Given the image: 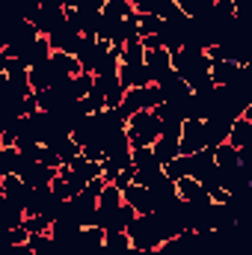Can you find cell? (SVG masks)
<instances>
[{
  "instance_id": "cell-22",
  "label": "cell",
  "mask_w": 252,
  "mask_h": 255,
  "mask_svg": "<svg viewBox=\"0 0 252 255\" xmlns=\"http://www.w3.org/2000/svg\"><path fill=\"white\" fill-rule=\"evenodd\" d=\"M130 250L125 232H104V244H101V255H125Z\"/></svg>"
},
{
  "instance_id": "cell-31",
  "label": "cell",
  "mask_w": 252,
  "mask_h": 255,
  "mask_svg": "<svg viewBox=\"0 0 252 255\" xmlns=\"http://www.w3.org/2000/svg\"><path fill=\"white\" fill-rule=\"evenodd\" d=\"M21 229H24L27 235H42V232L51 229V220H48L45 214H27V217L21 220Z\"/></svg>"
},
{
  "instance_id": "cell-9",
  "label": "cell",
  "mask_w": 252,
  "mask_h": 255,
  "mask_svg": "<svg viewBox=\"0 0 252 255\" xmlns=\"http://www.w3.org/2000/svg\"><path fill=\"white\" fill-rule=\"evenodd\" d=\"M157 253L160 255H202L196 250V235H193V232H181V235L163 241V244L157 247Z\"/></svg>"
},
{
  "instance_id": "cell-32",
  "label": "cell",
  "mask_w": 252,
  "mask_h": 255,
  "mask_svg": "<svg viewBox=\"0 0 252 255\" xmlns=\"http://www.w3.org/2000/svg\"><path fill=\"white\" fill-rule=\"evenodd\" d=\"M163 175H166V178H172V181H178V178H184V175H190L187 154H178L175 160H169V163H163Z\"/></svg>"
},
{
  "instance_id": "cell-1",
  "label": "cell",
  "mask_w": 252,
  "mask_h": 255,
  "mask_svg": "<svg viewBox=\"0 0 252 255\" xmlns=\"http://www.w3.org/2000/svg\"><path fill=\"white\" fill-rule=\"evenodd\" d=\"M125 235H127V241H130V247L139 250V253H145V250H157V247L163 244V238H160V226H157V217H154V214H136V217L127 223Z\"/></svg>"
},
{
  "instance_id": "cell-40",
  "label": "cell",
  "mask_w": 252,
  "mask_h": 255,
  "mask_svg": "<svg viewBox=\"0 0 252 255\" xmlns=\"http://www.w3.org/2000/svg\"><path fill=\"white\" fill-rule=\"evenodd\" d=\"M6 63H9V60H6V57H3V51H0V74L6 71Z\"/></svg>"
},
{
  "instance_id": "cell-2",
  "label": "cell",
  "mask_w": 252,
  "mask_h": 255,
  "mask_svg": "<svg viewBox=\"0 0 252 255\" xmlns=\"http://www.w3.org/2000/svg\"><path fill=\"white\" fill-rule=\"evenodd\" d=\"M125 136L130 148H145L160 136V119L154 116V110H139L125 122Z\"/></svg>"
},
{
  "instance_id": "cell-27",
  "label": "cell",
  "mask_w": 252,
  "mask_h": 255,
  "mask_svg": "<svg viewBox=\"0 0 252 255\" xmlns=\"http://www.w3.org/2000/svg\"><path fill=\"white\" fill-rule=\"evenodd\" d=\"M214 163H217V169H232V166H238V163H241L238 148H232L229 142H220V145L214 148Z\"/></svg>"
},
{
  "instance_id": "cell-19",
  "label": "cell",
  "mask_w": 252,
  "mask_h": 255,
  "mask_svg": "<svg viewBox=\"0 0 252 255\" xmlns=\"http://www.w3.org/2000/svg\"><path fill=\"white\" fill-rule=\"evenodd\" d=\"M83 184H89V181H95V178H101V163H95V160H86L83 154H77L71 163H65Z\"/></svg>"
},
{
  "instance_id": "cell-29",
  "label": "cell",
  "mask_w": 252,
  "mask_h": 255,
  "mask_svg": "<svg viewBox=\"0 0 252 255\" xmlns=\"http://www.w3.org/2000/svg\"><path fill=\"white\" fill-rule=\"evenodd\" d=\"M119 51H122V48H110L107 54H101V60H98V65H95L92 74H107V77H113V74L119 71Z\"/></svg>"
},
{
  "instance_id": "cell-15",
  "label": "cell",
  "mask_w": 252,
  "mask_h": 255,
  "mask_svg": "<svg viewBox=\"0 0 252 255\" xmlns=\"http://www.w3.org/2000/svg\"><path fill=\"white\" fill-rule=\"evenodd\" d=\"M226 142L232 145V148H250L252 145V119L247 116H241V119H235L232 128H229V136H226Z\"/></svg>"
},
{
  "instance_id": "cell-43",
  "label": "cell",
  "mask_w": 252,
  "mask_h": 255,
  "mask_svg": "<svg viewBox=\"0 0 252 255\" xmlns=\"http://www.w3.org/2000/svg\"><path fill=\"white\" fill-rule=\"evenodd\" d=\"M205 3H214V0H205Z\"/></svg>"
},
{
  "instance_id": "cell-37",
  "label": "cell",
  "mask_w": 252,
  "mask_h": 255,
  "mask_svg": "<svg viewBox=\"0 0 252 255\" xmlns=\"http://www.w3.org/2000/svg\"><path fill=\"white\" fill-rule=\"evenodd\" d=\"M0 255H33V250H30L27 244H15V247H6V250H0Z\"/></svg>"
},
{
  "instance_id": "cell-4",
  "label": "cell",
  "mask_w": 252,
  "mask_h": 255,
  "mask_svg": "<svg viewBox=\"0 0 252 255\" xmlns=\"http://www.w3.org/2000/svg\"><path fill=\"white\" fill-rule=\"evenodd\" d=\"M0 36H3L6 48H24V45H30L39 33H36V27H33L30 21L18 18V21H9V24H0Z\"/></svg>"
},
{
  "instance_id": "cell-38",
  "label": "cell",
  "mask_w": 252,
  "mask_h": 255,
  "mask_svg": "<svg viewBox=\"0 0 252 255\" xmlns=\"http://www.w3.org/2000/svg\"><path fill=\"white\" fill-rule=\"evenodd\" d=\"M229 3H232V6H235V12H241V9H244V6H247V0H229Z\"/></svg>"
},
{
  "instance_id": "cell-35",
  "label": "cell",
  "mask_w": 252,
  "mask_h": 255,
  "mask_svg": "<svg viewBox=\"0 0 252 255\" xmlns=\"http://www.w3.org/2000/svg\"><path fill=\"white\" fill-rule=\"evenodd\" d=\"M157 104H163V92H160L157 83H148V86H145V107L154 110Z\"/></svg>"
},
{
  "instance_id": "cell-26",
  "label": "cell",
  "mask_w": 252,
  "mask_h": 255,
  "mask_svg": "<svg viewBox=\"0 0 252 255\" xmlns=\"http://www.w3.org/2000/svg\"><path fill=\"white\" fill-rule=\"evenodd\" d=\"M48 63L54 65V71L60 74V80L63 77H74V74H80V65L74 57H68V54H51V60Z\"/></svg>"
},
{
  "instance_id": "cell-8",
  "label": "cell",
  "mask_w": 252,
  "mask_h": 255,
  "mask_svg": "<svg viewBox=\"0 0 252 255\" xmlns=\"http://www.w3.org/2000/svg\"><path fill=\"white\" fill-rule=\"evenodd\" d=\"M175 193H178V199L187 202V205H211V196L205 193V187H202L196 178H190V175H184V178L175 181Z\"/></svg>"
},
{
  "instance_id": "cell-24",
  "label": "cell",
  "mask_w": 252,
  "mask_h": 255,
  "mask_svg": "<svg viewBox=\"0 0 252 255\" xmlns=\"http://www.w3.org/2000/svg\"><path fill=\"white\" fill-rule=\"evenodd\" d=\"M130 15H133V6L127 0H107L101 6V18H107V21H125Z\"/></svg>"
},
{
  "instance_id": "cell-11",
  "label": "cell",
  "mask_w": 252,
  "mask_h": 255,
  "mask_svg": "<svg viewBox=\"0 0 252 255\" xmlns=\"http://www.w3.org/2000/svg\"><path fill=\"white\" fill-rule=\"evenodd\" d=\"M122 202H125L127 208H133V214H154V205H151L148 187L127 184L125 190H122Z\"/></svg>"
},
{
  "instance_id": "cell-25",
  "label": "cell",
  "mask_w": 252,
  "mask_h": 255,
  "mask_svg": "<svg viewBox=\"0 0 252 255\" xmlns=\"http://www.w3.org/2000/svg\"><path fill=\"white\" fill-rule=\"evenodd\" d=\"M145 60V48L139 45V39H130L122 45V51H119V63L122 65H142Z\"/></svg>"
},
{
  "instance_id": "cell-10",
  "label": "cell",
  "mask_w": 252,
  "mask_h": 255,
  "mask_svg": "<svg viewBox=\"0 0 252 255\" xmlns=\"http://www.w3.org/2000/svg\"><path fill=\"white\" fill-rule=\"evenodd\" d=\"M18 178H21L30 190H36V187H51V181L57 178V169H54V166H45V163H30Z\"/></svg>"
},
{
  "instance_id": "cell-20",
  "label": "cell",
  "mask_w": 252,
  "mask_h": 255,
  "mask_svg": "<svg viewBox=\"0 0 252 255\" xmlns=\"http://www.w3.org/2000/svg\"><path fill=\"white\" fill-rule=\"evenodd\" d=\"M229 128L232 122H226V119H205V139H208V148H217L220 142H226V136H229Z\"/></svg>"
},
{
  "instance_id": "cell-36",
  "label": "cell",
  "mask_w": 252,
  "mask_h": 255,
  "mask_svg": "<svg viewBox=\"0 0 252 255\" xmlns=\"http://www.w3.org/2000/svg\"><path fill=\"white\" fill-rule=\"evenodd\" d=\"M36 163H45V166H54V169H60L63 163H60V157H57V151H51L48 145H42V151H39V160Z\"/></svg>"
},
{
  "instance_id": "cell-7",
  "label": "cell",
  "mask_w": 252,
  "mask_h": 255,
  "mask_svg": "<svg viewBox=\"0 0 252 255\" xmlns=\"http://www.w3.org/2000/svg\"><path fill=\"white\" fill-rule=\"evenodd\" d=\"M92 89H98V92L104 95L107 107H119V101H122V95H125V89H122V83H119L116 74H113V77H107V74H92Z\"/></svg>"
},
{
  "instance_id": "cell-42",
  "label": "cell",
  "mask_w": 252,
  "mask_h": 255,
  "mask_svg": "<svg viewBox=\"0 0 252 255\" xmlns=\"http://www.w3.org/2000/svg\"><path fill=\"white\" fill-rule=\"evenodd\" d=\"M3 48H6V42H3V36H0V51H3Z\"/></svg>"
},
{
  "instance_id": "cell-3",
  "label": "cell",
  "mask_w": 252,
  "mask_h": 255,
  "mask_svg": "<svg viewBox=\"0 0 252 255\" xmlns=\"http://www.w3.org/2000/svg\"><path fill=\"white\" fill-rule=\"evenodd\" d=\"M208 148V139H205V122L199 119H184L181 125V136H178V154H196Z\"/></svg>"
},
{
  "instance_id": "cell-12",
  "label": "cell",
  "mask_w": 252,
  "mask_h": 255,
  "mask_svg": "<svg viewBox=\"0 0 252 255\" xmlns=\"http://www.w3.org/2000/svg\"><path fill=\"white\" fill-rule=\"evenodd\" d=\"M27 80H30V89H33V92H42V89H51V86L60 80V74L54 71L51 63H42V65L27 68Z\"/></svg>"
},
{
  "instance_id": "cell-34",
  "label": "cell",
  "mask_w": 252,
  "mask_h": 255,
  "mask_svg": "<svg viewBox=\"0 0 252 255\" xmlns=\"http://www.w3.org/2000/svg\"><path fill=\"white\" fill-rule=\"evenodd\" d=\"M127 3L133 6V12H151V15H157L166 0H127Z\"/></svg>"
},
{
  "instance_id": "cell-18",
  "label": "cell",
  "mask_w": 252,
  "mask_h": 255,
  "mask_svg": "<svg viewBox=\"0 0 252 255\" xmlns=\"http://www.w3.org/2000/svg\"><path fill=\"white\" fill-rule=\"evenodd\" d=\"M3 196L21 208H27V199H30V187L18 178V175H3Z\"/></svg>"
},
{
  "instance_id": "cell-28",
  "label": "cell",
  "mask_w": 252,
  "mask_h": 255,
  "mask_svg": "<svg viewBox=\"0 0 252 255\" xmlns=\"http://www.w3.org/2000/svg\"><path fill=\"white\" fill-rule=\"evenodd\" d=\"M136 27H139V36H157L163 30V21L151 12H136Z\"/></svg>"
},
{
  "instance_id": "cell-13",
  "label": "cell",
  "mask_w": 252,
  "mask_h": 255,
  "mask_svg": "<svg viewBox=\"0 0 252 255\" xmlns=\"http://www.w3.org/2000/svg\"><path fill=\"white\" fill-rule=\"evenodd\" d=\"M241 68H244V65L232 63V60H211L208 74H211L214 86H229V83H235V77L241 74Z\"/></svg>"
},
{
  "instance_id": "cell-44",
  "label": "cell",
  "mask_w": 252,
  "mask_h": 255,
  "mask_svg": "<svg viewBox=\"0 0 252 255\" xmlns=\"http://www.w3.org/2000/svg\"><path fill=\"white\" fill-rule=\"evenodd\" d=\"M60 3H63V0H60Z\"/></svg>"
},
{
  "instance_id": "cell-23",
  "label": "cell",
  "mask_w": 252,
  "mask_h": 255,
  "mask_svg": "<svg viewBox=\"0 0 252 255\" xmlns=\"http://www.w3.org/2000/svg\"><path fill=\"white\" fill-rule=\"evenodd\" d=\"M27 247L33 250V255H60L57 241H54L48 232H42V235H27Z\"/></svg>"
},
{
  "instance_id": "cell-14",
  "label": "cell",
  "mask_w": 252,
  "mask_h": 255,
  "mask_svg": "<svg viewBox=\"0 0 252 255\" xmlns=\"http://www.w3.org/2000/svg\"><path fill=\"white\" fill-rule=\"evenodd\" d=\"M116 77H119L122 89H142V86H148V83H151V80H148L145 65H122V63H119Z\"/></svg>"
},
{
  "instance_id": "cell-21",
  "label": "cell",
  "mask_w": 252,
  "mask_h": 255,
  "mask_svg": "<svg viewBox=\"0 0 252 255\" xmlns=\"http://www.w3.org/2000/svg\"><path fill=\"white\" fill-rule=\"evenodd\" d=\"M151 154L157 157V163H160V166H163V163H169V160H175V157H178V139L157 136V139L151 142Z\"/></svg>"
},
{
  "instance_id": "cell-5",
  "label": "cell",
  "mask_w": 252,
  "mask_h": 255,
  "mask_svg": "<svg viewBox=\"0 0 252 255\" xmlns=\"http://www.w3.org/2000/svg\"><path fill=\"white\" fill-rule=\"evenodd\" d=\"M45 39H48V45H51V54H68V57H74V51H77V45H80V33H77L74 27H68L65 21L54 30V33H48Z\"/></svg>"
},
{
  "instance_id": "cell-16",
  "label": "cell",
  "mask_w": 252,
  "mask_h": 255,
  "mask_svg": "<svg viewBox=\"0 0 252 255\" xmlns=\"http://www.w3.org/2000/svg\"><path fill=\"white\" fill-rule=\"evenodd\" d=\"M139 110H148L145 107V86L142 89H125V95H122V101H119V113H122V119H130L133 113H139Z\"/></svg>"
},
{
  "instance_id": "cell-6",
  "label": "cell",
  "mask_w": 252,
  "mask_h": 255,
  "mask_svg": "<svg viewBox=\"0 0 252 255\" xmlns=\"http://www.w3.org/2000/svg\"><path fill=\"white\" fill-rule=\"evenodd\" d=\"M145 71H148V80L151 83H157V80H163L169 71H172V57H169V51L166 48H157V51H145Z\"/></svg>"
},
{
  "instance_id": "cell-41",
  "label": "cell",
  "mask_w": 252,
  "mask_h": 255,
  "mask_svg": "<svg viewBox=\"0 0 252 255\" xmlns=\"http://www.w3.org/2000/svg\"><path fill=\"white\" fill-rule=\"evenodd\" d=\"M125 255H145V253H139V250H133V247H130V250H127Z\"/></svg>"
},
{
  "instance_id": "cell-39",
  "label": "cell",
  "mask_w": 252,
  "mask_h": 255,
  "mask_svg": "<svg viewBox=\"0 0 252 255\" xmlns=\"http://www.w3.org/2000/svg\"><path fill=\"white\" fill-rule=\"evenodd\" d=\"M77 3H80V0H63V9H74Z\"/></svg>"
},
{
  "instance_id": "cell-30",
  "label": "cell",
  "mask_w": 252,
  "mask_h": 255,
  "mask_svg": "<svg viewBox=\"0 0 252 255\" xmlns=\"http://www.w3.org/2000/svg\"><path fill=\"white\" fill-rule=\"evenodd\" d=\"M119 205H122V190L113 187V184H104L101 193H98V208H104V211H116Z\"/></svg>"
},
{
  "instance_id": "cell-33",
  "label": "cell",
  "mask_w": 252,
  "mask_h": 255,
  "mask_svg": "<svg viewBox=\"0 0 252 255\" xmlns=\"http://www.w3.org/2000/svg\"><path fill=\"white\" fill-rule=\"evenodd\" d=\"M80 101H83V110H86L89 116H92V113H101V110H107V101H104V95H101L98 89H89V92H86Z\"/></svg>"
},
{
  "instance_id": "cell-17",
  "label": "cell",
  "mask_w": 252,
  "mask_h": 255,
  "mask_svg": "<svg viewBox=\"0 0 252 255\" xmlns=\"http://www.w3.org/2000/svg\"><path fill=\"white\" fill-rule=\"evenodd\" d=\"M157 86H160V92H163V101H175V98H187L190 95V86L175 74V71H169L163 80H157Z\"/></svg>"
}]
</instances>
